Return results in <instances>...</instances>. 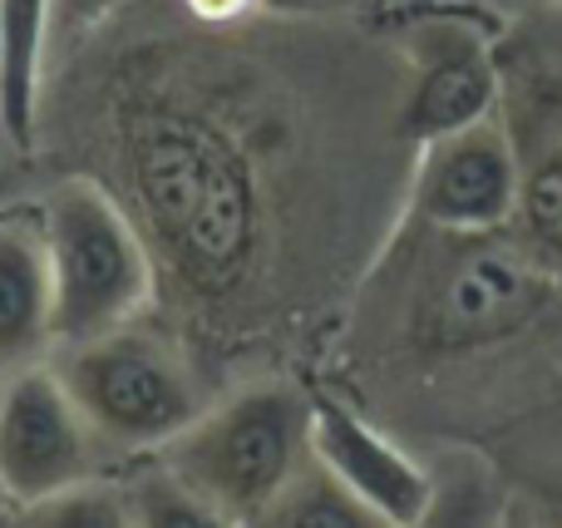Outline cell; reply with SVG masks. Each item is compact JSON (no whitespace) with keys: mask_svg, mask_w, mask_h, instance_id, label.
I'll return each mask as SVG.
<instances>
[{"mask_svg":"<svg viewBox=\"0 0 562 528\" xmlns=\"http://www.w3.org/2000/svg\"><path fill=\"white\" fill-rule=\"evenodd\" d=\"M55 341V287L40 207H0V375Z\"/></svg>","mask_w":562,"mask_h":528,"instance_id":"30bf717a","label":"cell"},{"mask_svg":"<svg viewBox=\"0 0 562 528\" xmlns=\"http://www.w3.org/2000/svg\"><path fill=\"white\" fill-rule=\"evenodd\" d=\"M49 35V0H0V128L20 154L35 148Z\"/></svg>","mask_w":562,"mask_h":528,"instance_id":"8fae6325","label":"cell"},{"mask_svg":"<svg viewBox=\"0 0 562 528\" xmlns=\"http://www.w3.org/2000/svg\"><path fill=\"white\" fill-rule=\"evenodd\" d=\"M409 267L405 346L419 356H464L528 332L548 312L558 282L514 233H439Z\"/></svg>","mask_w":562,"mask_h":528,"instance_id":"3957f363","label":"cell"},{"mask_svg":"<svg viewBox=\"0 0 562 528\" xmlns=\"http://www.w3.org/2000/svg\"><path fill=\"white\" fill-rule=\"evenodd\" d=\"M311 454L356 494L375 524H425L435 514V480L385 430L340 401H311Z\"/></svg>","mask_w":562,"mask_h":528,"instance_id":"9c48e42d","label":"cell"},{"mask_svg":"<svg viewBox=\"0 0 562 528\" xmlns=\"http://www.w3.org/2000/svg\"><path fill=\"white\" fill-rule=\"evenodd\" d=\"M114 158L134 223L188 296L233 302L267 243V198L252 148L178 89H134L114 109Z\"/></svg>","mask_w":562,"mask_h":528,"instance_id":"6da1fadb","label":"cell"},{"mask_svg":"<svg viewBox=\"0 0 562 528\" xmlns=\"http://www.w3.org/2000/svg\"><path fill=\"white\" fill-rule=\"evenodd\" d=\"M119 5H124V0H49V30H55V35H75V30L99 25V20Z\"/></svg>","mask_w":562,"mask_h":528,"instance_id":"5bb4252c","label":"cell"},{"mask_svg":"<svg viewBox=\"0 0 562 528\" xmlns=\"http://www.w3.org/2000/svg\"><path fill=\"white\" fill-rule=\"evenodd\" d=\"M65 351L59 375L104 445L164 450L203 415V391L188 361L164 336L138 332L134 322Z\"/></svg>","mask_w":562,"mask_h":528,"instance_id":"5b68a950","label":"cell"},{"mask_svg":"<svg viewBox=\"0 0 562 528\" xmlns=\"http://www.w3.org/2000/svg\"><path fill=\"white\" fill-rule=\"evenodd\" d=\"M55 287V341L79 346L128 326L154 302L158 257L119 193L99 178H59L40 198Z\"/></svg>","mask_w":562,"mask_h":528,"instance_id":"277c9868","label":"cell"},{"mask_svg":"<svg viewBox=\"0 0 562 528\" xmlns=\"http://www.w3.org/2000/svg\"><path fill=\"white\" fill-rule=\"evenodd\" d=\"M498 5H562V0H498Z\"/></svg>","mask_w":562,"mask_h":528,"instance_id":"ac0fdd59","label":"cell"},{"mask_svg":"<svg viewBox=\"0 0 562 528\" xmlns=\"http://www.w3.org/2000/svg\"><path fill=\"white\" fill-rule=\"evenodd\" d=\"M524 188V148L504 109L469 128L415 144L409 213L439 233H504L514 227Z\"/></svg>","mask_w":562,"mask_h":528,"instance_id":"52a82bcc","label":"cell"},{"mask_svg":"<svg viewBox=\"0 0 562 528\" xmlns=\"http://www.w3.org/2000/svg\"><path fill=\"white\" fill-rule=\"evenodd\" d=\"M267 524H296V528H360V524H375V519H370L366 504H360L356 494H350L346 484H340L336 474H330L326 464L316 460V454H306V464H301V470L291 474V484L281 490V499L272 504Z\"/></svg>","mask_w":562,"mask_h":528,"instance_id":"4fadbf2b","label":"cell"},{"mask_svg":"<svg viewBox=\"0 0 562 528\" xmlns=\"http://www.w3.org/2000/svg\"><path fill=\"white\" fill-rule=\"evenodd\" d=\"M346 0H257V15H281V20H296V15H330L340 10Z\"/></svg>","mask_w":562,"mask_h":528,"instance_id":"2e32d148","label":"cell"},{"mask_svg":"<svg viewBox=\"0 0 562 528\" xmlns=\"http://www.w3.org/2000/svg\"><path fill=\"white\" fill-rule=\"evenodd\" d=\"M405 94L395 128L409 144L454 134L504 109V69L488 30L469 15H429L405 35Z\"/></svg>","mask_w":562,"mask_h":528,"instance_id":"ba28073f","label":"cell"},{"mask_svg":"<svg viewBox=\"0 0 562 528\" xmlns=\"http://www.w3.org/2000/svg\"><path fill=\"white\" fill-rule=\"evenodd\" d=\"M10 154H20V148L10 144V134H5V128H0V198H5L10 178H15V173H10Z\"/></svg>","mask_w":562,"mask_h":528,"instance_id":"e0dca14e","label":"cell"},{"mask_svg":"<svg viewBox=\"0 0 562 528\" xmlns=\"http://www.w3.org/2000/svg\"><path fill=\"white\" fill-rule=\"evenodd\" d=\"M183 5H188V15L213 20V25H223V20L257 15V0H183Z\"/></svg>","mask_w":562,"mask_h":528,"instance_id":"9a60e30c","label":"cell"},{"mask_svg":"<svg viewBox=\"0 0 562 528\" xmlns=\"http://www.w3.org/2000/svg\"><path fill=\"white\" fill-rule=\"evenodd\" d=\"M508 233L562 287V144L524 158V188H518V213Z\"/></svg>","mask_w":562,"mask_h":528,"instance_id":"7c38bea8","label":"cell"},{"mask_svg":"<svg viewBox=\"0 0 562 528\" xmlns=\"http://www.w3.org/2000/svg\"><path fill=\"white\" fill-rule=\"evenodd\" d=\"M94 440L59 366L30 361L0 375V499L20 514L89 484Z\"/></svg>","mask_w":562,"mask_h":528,"instance_id":"8992f818","label":"cell"},{"mask_svg":"<svg viewBox=\"0 0 562 528\" xmlns=\"http://www.w3.org/2000/svg\"><path fill=\"white\" fill-rule=\"evenodd\" d=\"M306 454L311 401L281 381H262L203 405V415L164 445V470L203 519L262 524Z\"/></svg>","mask_w":562,"mask_h":528,"instance_id":"7a4b0ae2","label":"cell"}]
</instances>
